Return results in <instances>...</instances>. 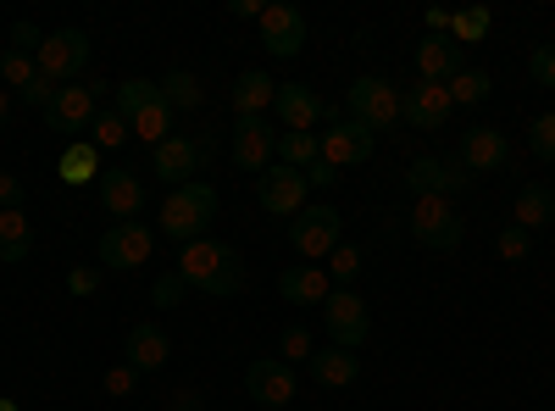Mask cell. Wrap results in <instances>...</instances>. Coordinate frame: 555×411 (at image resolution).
<instances>
[{
  "instance_id": "obj_1",
  "label": "cell",
  "mask_w": 555,
  "mask_h": 411,
  "mask_svg": "<svg viewBox=\"0 0 555 411\" xmlns=\"http://www.w3.org/2000/svg\"><path fill=\"white\" fill-rule=\"evenodd\" d=\"M172 272H178V279L190 284V290L217 295V300H228V295L245 290V261H240V251L222 245V240H211V234H201V240L183 245Z\"/></svg>"
},
{
  "instance_id": "obj_2",
  "label": "cell",
  "mask_w": 555,
  "mask_h": 411,
  "mask_svg": "<svg viewBox=\"0 0 555 411\" xmlns=\"http://www.w3.org/2000/svg\"><path fill=\"white\" fill-rule=\"evenodd\" d=\"M211 222H217V190L206 184V178H195V184H183V190H172V195L162 201V234H167L172 245L201 240Z\"/></svg>"
},
{
  "instance_id": "obj_3",
  "label": "cell",
  "mask_w": 555,
  "mask_h": 411,
  "mask_svg": "<svg viewBox=\"0 0 555 411\" xmlns=\"http://www.w3.org/2000/svg\"><path fill=\"white\" fill-rule=\"evenodd\" d=\"M400 101H405V89H395V84H389V78H378V73H366V78H356V84L345 89L350 123L373 128V133H389V128H400V123H405V117H400Z\"/></svg>"
},
{
  "instance_id": "obj_4",
  "label": "cell",
  "mask_w": 555,
  "mask_h": 411,
  "mask_svg": "<svg viewBox=\"0 0 555 411\" xmlns=\"http://www.w3.org/2000/svg\"><path fill=\"white\" fill-rule=\"evenodd\" d=\"M289 245L306 256V261H328L339 245H345V217L322 201V206H306V211H295V222H289Z\"/></svg>"
},
{
  "instance_id": "obj_5",
  "label": "cell",
  "mask_w": 555,
  "mask_h": 411,
  "mask_svg": "<svg viewBox=\"0 0 555 411\" xmlns=\"http://www.w3.org/2000/svg\"><path fill=\"white\" fill-rule=\"evenodd\" d=\"M39 73L51 78L56 89L62 84H78V73L89 67V34L83 28H56V34H44V44H39Z\"/></svg>"
},
{
  "instance_id": "obj_6",
  "label": "cell",
  "mask_w": 555,
  "mask_h": 411,
  "mask_svg": "<svg viewBox=\"0 0 555 411\" xmlns=\"http://www.w3.org/2000/svg\"><path fill=\"white\" fill-rule=\"evenodd\" d=\"M411 240L428 251H455L467 240V222H461L455 201H411Z\"/></svg>"
},
{
  "instance_id": "obj_7",
  "label": "cell",
  "mask_w": 555,
  "mask_h": 411,
  "mask_svg": "<svg viewBox=\"0 0 555 411\" xmlns=\"http://www.w3.org/2000/svg\"><path fill=\"white\" fill-rule=\"evenodd\" d=\"M322 329H328V345H366V334H373V311H366V300L356 290H334L328 300H322Z\"/></svg>"
},
{
  "instance_id": "obj_8",
  "label": "cell",
  "mask_w": 555,
  "mask_h": 411,
  "mask_svg": "<svg viewBox=\"0 0 555 411\" xmlns=\"http://www.w3.org/2000/svg\"><path fill=\"white\" fill-rule=\"evenodd\" d=\"M467 184H473V178H467V167H461V162L416 156V162L405 167V190H411L416 201H455Z\"/></svg>"
},
{
  "instance_id": "obj_9",
  "label": "cell",
  "mask_w": 555,
  "mask_h": 411,
  "mask_svg": "<svg viewBox=\"0 0 555 411\" xmlns=\"http://www.w3.org/2000/svg\"><path fill=\"white\" fill-rule=\"evenodd\" d=\"M306 172L300 167H284V162H272L261 178H256V201H261V211H272V217H295V211H306Z\"/></svg>"
},
{
  "instance_id": "obj_10",
  "label": "cell",
  "mask_w": 555,
  "mask_h": 411,
  "mask_svg": "<svg viewBox=\"0 0 555 411\" xmlns=\"http://www.w3.org/2000/svg\"><path fill=\"white\" fill-rule=\"evenodd\" d=\"M95 89H101V84H62L56 101L44 106V123H51V133H78V140H83L89 123H95V112H101Z\"/></svg>"
},
{
  "instance_id": "obj_11",
  "label": "cell",
  "mask_w": 555,
  "mask_h": 411,
  "mask_svg": "<svg viewBox=\"0 0 555 411\" xmlns=\"http://www.w3.org/2000/svg\"><path fill=\"white\" fill-rule=\"evenodd\" d=\"M278 156V128L272 117H234V167L240 172H267Z\"/></svg>"
},
{
  "instance_id": "obj_12",
  "label": "cell",
  "mask_w": 555,
  "mask_h": 411,
  "mask_svg": "<svg viewBox=\"0 0 555 411\" xmlns=\"http://www.w3.org/2000/svg\"><path fill=\"white\" fill-rule=\"evenodd\" d=\"M156 251V234L145 222H112L106 234H101V261L117 267V272H133V267H145Z\"/></svg>"
},
{
  "instance_id": "obj_13",
  "label": "cell",
  "mask_w": 555,
  "mask_h": 411,
  "mask_svg": "<svg viewBox=\"0 0 555 411\" xmlns=\"http://www.w3.org/2000/svg\"><path fill=\"white\" fill-rule=\"evenodd\" d=\"M245 395L256 406H267V411H284L295 400V368H289V361H278V356L250 361V368H245Z\"/></svg>"
},
{
  "instance_id": "obj_14",
  "label": "cell",
  "mask_w": 555,
  "mask_h": 411,
  "mask_svg": "<svg viewBox=\"0 0 555 411\" xmlns=\"http://www.w3.org/2000/svg\"><path fill=\"white\" fill-rule=\"evenodd\" d=\"M261 51L267 56H278V62H289V56H300L306 51V12L300 7H267L261 12Z\"/></svg>"
},
{
  "instance_id": "obj_15",
  "label": "cell",
  "mask_w": 555,
  "mask_h": 411,
  "mask_svg": "<svg viewBox=\"0 0 555 411\" xmlns=\"http://www.w3.org/2000/svg\"><path fill=\"white\" fill-rule=\"evenodd\" d=\"M278 123H284L289 133H311L317 123H334V112L322 106V95L311 84H278V101H272Z\"/></svg>"
},
{
  "instance_id": "obj_16",
  "label": "cell",
  "mask_w": 555,
  "mask_h": 411,
  "mask_svg": "<svg viewBox=\"0 0 555 411\" xmlns=\"http://www.w3.org/2000/svg\"><path fill=\"white\" fill-rule=\"evenodd\" d=\"M95 184H101V206L117 222H139V217H145V178H139L133 167H106Z\"/></svg>"
},
{
  "instance_id": "obj_17",
  "label": "cell",
  "mask_w": 555,
  "mask_h": 411,
  "mask_svg": "<svg viewBox=\"0 0 555 411\" xmlns=\"http://www.w3.org/2000/svg\"><path fill=\"white\" fill-rule=\"evenodd\" d=\"M201 140H190V133H172V140H162L156 145V156H151V172L162 178V184H172V190H183V184H195V172H201Z\"/></svg>"
},
{
  "instance_id": "obj_18",
  "label": "cell",
  "mask_w": 555,
  "mask_h": 411,
  "mask_svg": "<svg viewBox=\"0 0 555 411\" xmlns=\"http://www.w3.org/2000/svg\"><path fill=\"white\" fill-rule=\"evenodd\" d=\"M450 112H455L450 89L444 84H423V78H416V89H405V101H400V117L411 128H423V133H439L450 123Z\"/></svg>"
},
{
  "instance_id": "obj_19",
  "label": "cell",
  "mask_w": 555,
  "mask_h": 411,
  "mask_svg": "<svg viewBox=\"0 0 555 411\" xmlns=\"http://www.w3.org/2000/svg\"><path fill=\"white\" fill-rule=\"evenodd\" d=\"M122 361L133 373H162L167 361H172V339L162 323H133L128 339H122Z\"/></svg>"
},
{
  "instance_id": "obj_20",
  "label": "cell",
  "mask_w": 555,
  "mask_h": 411,
  "mask_svg": "<svg viewBox=\"0 0 555 411\" xmlns=\"http://www.w3.org/2000/svg\"><path fill=\"white\" fill-rule=\"evenodd\" d=\"M373 145H378V133L345 117V123H328V133H322V162H334V167H361L366 156H373Z\"/></svg>"
},
{
  "instance_id": "obj_21",
  "label": "cell",
  "mask_w": 555,
  "mask_h": 411,
  "mask_svg": "<svg viewBox=\"0 0 555 411\" xmlns=\"http://www.w3.org/2000/svg\"><path fill=\"white\" fill-rule=\"evenodd\" d=\"M455 162L467 167V172H500L505 162H512V145H505L500 128H467V133H461Z\"/></svg>"
},
{
  "instance_id": "obj_22",
  "label": "cell",
  "mask_w": 555,
  "mask_h": 411,
  "mask_svg": "<svg viewBox=\"0 0 555 411\" xmlns=\"http://www.w3.org/2000/svg\"><path fill=\"white\" fill-rule=\"evenodd\" d=\"M461 67V44L450 34H428L423 44H416V73H423V84H450Z\"/></svg>"
},
{
  "instance_id": "obj_23",
  "label": "cell",
  "mask_w": 555,
  "mask_h": 411,
  "mask_svg": "<svg viewBox=\"0 0 555 411\" xmlns=\"http://www.w3.org/2000/svg\"><path fill=\"white\" fill-rule=\"evenodd\" d=\"M306 373L322 384V389H350L361 378V356L345 350V345H322L311 361H306Z\"/></svg>"
},
{
  "instance_id": "obj_24",
  "label": "cell",
  "mask_w": 555,
  "mask_h": 411,
  "mask_svg": "<svg viewBox=\"0 0 555 411\" xmlns=\"http://www.w3.org/2000/svg\"><path fill=\"white\" fill-rule=\"evenodd\" d=\"M278 295L289 306H322L334 295V279H328V267H289L284 279H278Z\"/></svg>"
},
{
  "instance_id": "obj_25",
  "label": "cell",
  "mask_w": 555,
  "mask_h": 411,
  "mask_svg": "<svg viewBox=\"0 0 555 411\" xmlns=\"http://www.w3.org/2000/svg\"><path fill=\"white\" fill-rule=\"evenodd\" d=\"M272 101H278L272 73L250 67V73H240V78H234V112H240V117H267V106H272Z\"/></svg>"
},
{
  "instance_id": "obj_26",
  "label": "cell",
  "mask_w": 555,
  "mask_h": 411,
  "mask_svg": "<svg viewBox=\"0 0 555 411\" xmlns=\"http://www.w3.org/2000/svg\"><path fill=\"white\" fill-rule=\"evenodd\" d=\"M34 251V228L23 211H0V267H23Z\"/></svg>"
},
{
  "instance_id": "obj_27",
  "label": "cell",
  "mask_w": 555,
  "mask_h": 411,
  "mask_svg": "<svg viewBox=\"0 0 555 411\" xmlns=\"http://www.w3.org/2000/svg\"><path fill=\"white\" fill-rule=\"evenodd\" d=\"M56 172H62V184H95L101 178V151L89 145V140H73L67 151H62V162H56Z\"/></svg>"
},
{
  "instance_id": "obj_28",
  "label": "cell",
  "mask_w": 555,
  "mask_h": 411,
  "mask_svg": "<svg viewBox=\"0 0 555 411\" xmlns=\"http://www.w3.org/2000/svg\"><path fill=\"white\" fill-rule=\"evenodd\" d=\"M550 217H555V195L544 184H522L517 190V228H528V234H533V228H544Z\"/></svg>"
},
{
  "instance_id": "obj_29",
  "label": "cell",
  "mask_w": 555,
  "mask_h": 411,
  "mask_svg": "<svg viewBox=\"0 0 555 411\" xmlns=\"http://www.w3.org/2000/svg\"><path fill=\"white\" fill-rule=\"evenodd\" d=\"M128 133H133V128H128V117H122L117 106H106V112H95V123H89L83 140L95 145V151H117V145L128 140Z\"/></svg>"
},
{
  "instance_id": "obj_30",
  "label": "cell",
  "mask_w": 555,
  "mask_h": 411,
  "mask_svg": "<svg viewBox=\"0 0 555 411\" xmlns=\"http://www.w3.org/2000/svg\"><path fill=\"white\" fill-rule=\"evenodd\" d=\"M444 89H450V101H455V106H483L494 84H489V73H483V67H461Z\"/></svg>"
},
{
  "instance_id": "obj_31",
  "label": "cell",
  "mask_w": 555,
  "mask_h": 411,
  "mask_svg": "<svg viewBox=\"0 0 555 411\" xmlns=\"http://www.w3.org/2000/svg\"><path fill=\"white\" fill-rule=\"evenodd\" d=\"M162 101H167L172 112H195V106L206 101V95H201V78H195V73H183V67L167 73V78H162Z\"/></svg>"
},
{
  "instance_id": "obj_32",
  "label": "cell",
  "mask_w": 555,
  "mask_h": 411,
  "mask_svg": "<svg viewBox=\"0 0 555 411\" xmlns=\"http://www.w3.org/2000/svg\"><path fill=\"white\" fill-rule=\"evenodd\" d=\"M322 156V140H317V133H278V162H284V167H311Z\"/></svg>"
},
{
  "instance_id": "obj_33",
  "label": "cell",
  "mask_w": 555,
  "mask_h": 411,
  "mask_svg": "<svg viewBox=\"0 0 555 411\" xmlns=\"http://www.w3.org/2000/svg\"><path fill=\"white\" fill-rule=\"evenodd\" d=\"M489 23H494L489 7H461V12H450V39L455 44H478L489 34Z\"/></svg>"
},
{
  "instance_id": "obj_34",
  "label": "cell",
  "mask_w": 555,
  "mask_h": 411,
  "mask_svg": "<svg viewBox=\"0 0 555 411\" xmlns=\"http://www.w3.org/2000/svg\"><path fill=\"white\" fill-rule=\"evenodd\" d=\"M139 140H151V145H162V140H172V106L167 101H151L145 112H139L133 123H128Z\"/></svg>"
},
{
  "instance_id": "obj_35",
  "label": "cell",
  "mask_w": 555,
  "mask_h": 411,
  "mask_svg": "<svg viewBox=\"0 0 555 411\" xmlns=\"http://www.w3.org/2000/svg\"><path fill=\"white\" fill-rule=\"evenodd\" d=\"M151 101H162V84H151V78H128V84H117V112H122L128 123L145 112Z\"/></svg>"
},
{
  "instance_id": "obj_36",
  "label": "cell",
  "mask_w": 555,
  "mask_h": 411,
  "mask_svg": "<svg viewBox=\"0 0 555 411\" xmlns=\"http://www.w3.org/2000/svg\"><path fill=\"white\" fill-rule=\"evenodd\" d=\"M278 350H284L278 361H311V356H317V334H311L306 323H289L284 339H278Z\"/></svg>"
},
{
  "instance_id": "obj_37",
  "label": "cell",
  "mask_w": 555,
  "mask_h": 411,
  "mask_svg": "<svg viewBox=\"0 0 555 411\" xmlns=\"http://www.w3.org/2000/svg\"><path fill=\"white\" fill-rule=\"evenodd\" d=\"M0 78H7V84L17 89V95H23V89L39 78V62H34V56H23V51H7V56H0Z\"/></svg>"
},
{
  "instance_id": "obj_38",
  "label": "cell",
  "mask_w": 555,
  "mask_h": 411,
  "mask_svg": "<svg viewBox=\"0 0 555 411\" xmlns=\"http://www.w3.org/2000/svg\"><path fill=\"white\" fill-rule=\"evenodd\" d=\"M328 279H334L339 290H350V284L361 279V251H356V245H339V251L328 256Z\"/></svg>"
},
{
  "instance_id": "obj_39",
  "label": "cell",
  "mask_w": 555,
  "mask_h": 411,
  "mask_svg": "<svg viewBox=\"0 0 555 411\" xmlns=\"http://www.w3.org/2000/svg\"><path fill=\"white\" fill-rule=\"evenodd\" d=\"M494 251H500V261H528V251H533V234L528 228H500V240H494Z\"/></svg>"
},
{
  "instance_id": "obj_40",
  "label": "cell",
  "mask_w": 555,
  "mask_h": 411,
  "mask_svg": "<svg viewBox=\"0 0 555 411\" xmlns=\"http://www.w3.org/2000/svg\"><path fill=\"white\" fill-rule=\"evenodd\" d=\"M528 151H533L539 162H555V112L533 117V128H528Z\"/></svg>"
},
{
  "instance_id": "obj_41",
  "label": "cell",
  "mask_w": 555,
  "mask_h": 411,
  "mask_svg": "<svg viewBox=\"0 0 555 411\" xmlns=\"http://www.w3.org/2000/svg\"><path fill=\"white\" fill-rule=\"evenodd\" d=\"M183 290H190V284H183V279H178V272H162V279H156V290H151V300H156V311H172V306L183 300Z\"/></svg>"
},
{
  "instance_id": "obj_42",
  "label": "cell",
  "mask_w": 555,
  "mask_h": 411,
  "mask_svg": "<svg viewBox=\"0 0 555 411\" xmlns=\"http://www.w3.org/2000/svg\"><path fill=\"white\" fill-rule=\"evenodd\" d=\"M528 78L544 84V89H555V44H539V51L528 56Z\"/></svg>"
},
{
  "instance_id": "obj_43",
  "label": "cell",
  "mask_w": 555,
  "mask_h": 411,
  "mask_svg": "<svg viewBox=\"0 0 555 411\" xmlns=\"http://www.w3.org/2000/svg\"><path fill=\"white\" fill-rule=\"evenodd\" d=\"M133 384H139V373L128 368V361H117V368H106V373H101V389H106V395H117V400H122V395H133Z\"/></svg>"
},
{
  "instance_id": "obj_44",
  "label": "cell",
  "mask_w": 555,
  "mask_h": 411,
  "mask_svg": "<svg viewBox=\"0 0 555 411\" xmlns=\"http://www.w3.org/2000/svg\"><path fill=\"white\" fill-rule=\"evenodd\" d=\"M334 184H339V167L317 156V162L306 167V190H334Z\"/></svg>"
},
{
  "instance_id": "obj_45",
  "label": "cell",
  "mask_w": 555,
  "mask_h": 411,
  "mask_svg": "<svg viewBox=\"0 0 555 411\" xmlns=\"http://www.w3.org/2000/svg\"><path fill=\"white\" fill-rule=\"evenodd\" d=\"M39 44H44V34H39L34 23H12V51H23V56H39Z\"/></svg>"
},
{
  "instance_id": "obj_46",
  "label": "cell",
  "mask_w": 555,
  "mask_h": 411,
  "mask_svg": "<svg viewBox=\"0 0 555 411\" xmlns=\"http://www.w3.org/2000/svg\"><path fill=\"white\" fill-rule=\"evenodd\" d=\"M17 101H28V106H39V112H44V106H51V101H56V84H51V78H44V73H39V78H34V84L23 89V95H17Z\"/></svg>"
},
{
  "instance_id": "obj_47",
  "label": "cell",
  "mask_w": 555,
  "mask_h": 411,
  "mask_svg": "<svg viewBox=\"0 0 555 411\" xmlns=\"http://www.w3.org/2000/svg\"><path fill=\"white\" fill-rule=\"evenodd\" d=\"M67 290H73V295H95V290H101V267H73V272H67Z\"/></svg>"
},
{
  "instance_id": "obj_48",
  "label": "cell",
  "mask_w": 555,
  "mask_h": 411,
  "mask_svg": "<svg viewBox=\"0 0 555 411\" xmlns=\"http://www.w3.org/2000/svg\"><path fill=\"white\" fill-rule=\"evenodd\" d=\"M23 178H12V172H0V211H23Z\"/></svg>"
},
{
  "instance_id": "obj_49",
  "label": "cell",
  "mask_w": 555,
  "mask_h": 411,
  "mask_svg": "<svg viewBox=\"0 0 555 411\" xmlns=\"http://www.w3.org/2000/svg\"><path fill=\"white\" fill-rule=\"evenodd\" d=\"M228 12H234V17H256V23H261V12H267V7H261V0H228Z\"/></svg>"
},
{
  "instance_id": "obj_50",
  "label": "cell",
  "mask_w": 555,
  "mask_h": 411,
  "mask_svg": "<svg viewBox=\"0 0 555 411\" xmlns=\"http://www.w3.org/2000/svg\"><path fill=\"white\" fill-rule=\"evenodd\" d=\"M167 411H201V395H195V389H178Z\"/></svg>"
},
{
  "instance_id": "obj_51",
  "label": "cell",
  "mask_w": 555,
  "mask_h": 411,
  "mask_svg": "<svg viewBox=\"0 0 555 411\" xmlns=\"http://www.w3.org/2000/svg\"><path fill=\"white\" fill-rule=\"evenodd\" d=\"M428 34H450V12H444V7L428 12Z\"/></svg>"
},
{
  "instance_id": "obj_52",
  "label": "cell",
  "mask_w": 555,
  "mask_h": 411,
  "mask_svg": "<svg viewBox=\"0 0 555 411\" xmlns=\"http://www.w3.org/2000/svg\"><path fill=\"white\" fill-rule=\"evenodd\" d=\"M7 117H12V95L0 89V128H7Z\"/></svg>"
},
{
  "instance_id": "obj_53",
  "label": "cell",
  "mask_w": 555,
  "mask_h": 411,
  "mask_svg": "<svg viewBox=\"0 0 555 411\" xmlns=\"http://www.w3.org/2000/svg\"><path fill=\"white\" fill-rule=\"evenodd\" d=\"M0 411H17V400H12V395H7V400H0Z\"/></svg>"
}]
</instances>
